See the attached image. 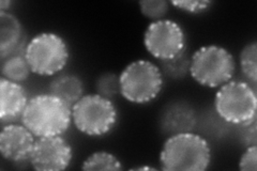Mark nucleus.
I'll return each mask as SVG.
<instances>
[{
    "label": "nucleus",
    "mask_w": 257,
    "mask_h": 171,
    "mask_svg": "<svg viewBox=\"0 0 257 171\" xmlns=\"http://www.w3.org/2000/svg\"><path fill=\"white\" fill-rule=\"evenodd\" d=\"M0 95H2L0 119H2L3 124H9V122L22 118L29 101L25 89L18 83L2 77L0 79Z\"/></svg>",
    "instance_id": "obj_12"
},
{
    "label": "nucleus",
    "mask_w": 257,
    "mask_h": 171,
    "mask_svg": "<svg viewBox=\"0 0 257 171\" xmlns=\"http://www.w3.org/2000/svg\"><path fill=\"white\" fill-rule=\"evenodd\" d=\"M72 120L78 131L89 136H102L114 127L117 110L114 103L98 93L84 95L72 107Z\"/></svg>",
    "instance_id": "obj_6"
},
{
    "label": "nucleus",
    "mask_w": 257,
    "mask_h": 171,
    "mask_svg": "<svg viewBox=\"0 0 257 171\" xmlns=\"http://www.w3.org/2000/svg\"><path fill=\"white\" fill-rule=\"evenodd\" d=\"M235 60L225 48L216 45L200 47L191 57L190 74L198 84L216 88L234 76Z\"/></svg>",
    "instance_id": "obj_4"
},
{
    "label": "nucleus",
    "mask_w": 257,
    "mask_h": 171,
    "mask_svg": "<svg viewBox=\"0 0 257 171\" xmlns=\"http://www.w3.org/2000/svg\"><path fill=\"white\" fill-rule=\"evenodd\" d=\"M31 69L26 60L25 52H18L7 57L3 60L2 74L3 77L14 83H22L29 77Z\"/></svg>",
    "instance_id": "obj_15"
},
{
    "label": "nucleus",
    "mask_w": 257,
    "mask_h": 171,
    "mask_svg": "<svg viewBox=\"0 0 257 171\" xmlns=\"http://www.w3.org/2000/svg\"><path fill=\"white\" fill-rule=\"evenodd\" d=\"M25 57L32 73L52 76L66 67L69 52L61 37L52 32H43L27 44Z\"/></svg>",
    "instance_id": "obj_7"
},
{
    "label": "nucleus",
    "mask_w": 257,
    "mask_h": 171,
    "mask_svg": "<svg viewBox=\"0 0 257 171\" xmlns=\"http://www.w3.org/2000/svg\"><path fill=\"white\" fill-rule=\"evenodd\" d=\"M50 93L67 103L72 108L84 96V86L79 77L64 74L54 78L50 84Z\"/></svg>",
    "instance_id": "obj_14"
},
{
    "label": "nucleus",
    "mask_w": 257,
    "mask_h": 171,
    "mask_svg": "<svg viewBox=\"0 0 257 171\" xmlns=\"http://www.w3.org/2000/svg\"><path fill=\"white\" fill-rule=\"evenodd\" d=\"M142 13L148 19L160 21L168 11V3L165 0H144L140 3Z\"/></svg>",
    "instance_id": "obj_20"
},
{
    "label": "nucleus",
    "mask_w": 257,
    "mask_h": 171,
    "mask_svg": "<svg viewBox=\"0 0 257 171\" xmlns=\"http://www.w3.org/2000/svg\"><path fill=\"white\" fill-rule=\"evenodd\" d=\"M35 141V135L26 126L7 124L0 133V151L4 158L13 162L29 161Z\"/></svg>",
    "instance_id": "obj_10"
},
{
    "label": "nucleus",
    "mask_w": 257,
    "mask_h": 171,
    "mask_svg": "<svg viewBox=\"0 0 257 171\" xmlns=\"http://www.w3.org/2000/svg\"><path fill=\"white\" fill-rule=\"evenodd\" d=\"M71 145L60 136L41 137L35 141L29 164L39 171H61L72 160Z\"/></svg>",
    "instance_id": "obj_9"
},
{
    "label": "nucleus",
    "mask_w": 257,
    "mask_h": 171,
    "mask_svg": "<svg viewBox=\"0 0 257 171\" xmlns=\"http://www.w3.org/2000/svg\"><path fill=\"white\" fill-rule=\"evenodd\" d=\"M173 6H175L177 9L182 10L188 13H202L206 11L209 7H210V2H197V0H179V2H173Z\"/></svg>",
    "instance_id": "obj_21"
},
{
    "label": "nucleus",
    "mask_w": 257,
    "mask_h": 171,
    "mask_svg": "<svg viewBox=\"0 0 257 171\" xmlns=\"http://www.w3.org/2000/svg\"><path fill=\"white\" fill-rule=\"evenodd\" d=\"M239 169L242 171H255L257 169V148L256 145L247 146L239 160Z\"/></svg>",
    "instance_id": "obj_22"
},
{
    "label": "nucleus",
    "mask_w": 257,
    "mask_h": 171,
    "mask_svg": "<svg viewBox=\"0 0 257 171\" xmlns=\"http://www.w3.org/2000/svg\"><path fill=\"white\" fill-rule=\"evenodd\" d=\"M21 119L23 125L38 138L61 136L73 121L70 106L51 93L31 97Z\"/></svg>",
    "instance_id": "obj_1"
},
{
    "label": "nucleus",
    "mask_w": 257,
    "mask_h": 171,
    "mask_svg": "<svg viewBox=\"0 0 257 171\" xmlns=\"http://www.w3.org/2000/svg\"><path fill=\"white\" fill-rule=\"evenodd\" d=\"M23 28L19 19L13 14L0 12V57L2 60L18 52H25L24 48Z\"/></svg>",
    "instance_id": "obj_13"
},
{
    "label": "nucleus",
    "mask_w": 257,
    "mask_h": 171,
    "mask_svg": "<svg viewBox=\"0 0 257 171\" xmlns=\"http://www.w3.org/2000/svg\"><path fill=\"white\" fill-rule=\"evenodd\" d=\"M215 110L228 123L245 125L256 120L255 89L244 81H228L215 94Z\"/></svg>",
    "instance_id": "obj_3"
},
{
    "label": "nucleus",
    "mask_w": 257,
    "mask_h": 171,
    "mask_svg": "<svg viewBox=\"0 0 257 171\" xmlns=\"http://www.w3.org/2000/svg\"><path fill=\"white\" fill-rule=\"evenodd\" d=\"M161 68L163 70V73L173 79H181L186 77L190 72V64H191V57L189 56L187 47L179 53L174 58L160 60Z\"/></svg>",
    "instance_id": "obj_16"
},
{
    "label": "nucleus",
    "mask_w": 257,
    "mask_h": 171,
    "mask_svg": "<svg viewBox=\"0 0 257 171\" xmlns=\"http://www.w3.org/2000/svg\"><path fill=\"white\" fill-rule=\"evenodd\" d=\"M197 123L195 110L187 103H172L163 110L160 127L163 134L173 136L192 133Z\"/></svg>",
    "instance_id": "obj_11"
},
{
    "label": "nucleus",
    "mask_w": 257,
    "mask_h": 171,
    "mask_svg": "<svg viewBox=\"0 0 257 171\" xmlns=\"http://www.w3.org/2000/svg\"><path fill=\"white\" fill-rule=\"evenodd\" d=\"M82 168L84 170L93 171V170H111L117 171L121 170L122 166L120 160L112 155L111 153L105 151L94 152L93 154L84 160Z\"/></svg>",
    "instance_id": "obj_17"
},
{
    "label": "nucleus",
    "mask_w": 257,
    "mask_h": 171,
    "mask_svg": "<svg viewBox=\"0 0 257 171\" xmlns=\"http://www.w3.org/2000/svg\"><path fill=\"white\" fill-rule=\"evenodd\" d=\"M241 71L255 87L257 81V43L246 44L240 54Z\"/></svg>",
    "instance_id": "obj_18"
},
{
    "label": "nucleus",
    "mask_w": 257,
    "mask_h": 171,
    "mask_svg": "<svg viewBox=\"0 0 257 171\" xmlns=\"http://www.w3.org/2000/svg\"><path fill=\"white\" fill-rule=\"evenodd\" d=\"M210 159L209 143L193 133L170 136L160 154L161 169L164 171H203L208 168Z\"/></svg>",
    "instance_id": "obj_2"
},
{
    "label": "nucleus",
    "mask_w": 257,
    "mask_h": 171,
    "mask_svg": "<svg viewBox=\"0 0 257 171\" xmlns=\"http://www.w3.org/2000/svg\"><path fill=\"white\" fill-rule=\"evenodd\" d=\"M144 44L159 60L174 58L186 48V36L178 24L170 20L155 21L145 31Z\"/></svg>",
    "instance_id": "obj_8"
},
{
    "label": "nucleus",
    "mask_w": 257,
    "mask_h": 171,
    "mask_svg": "<svg viewBox=\"0 0 257 171\" xmlns=\"http://www.w3.org/2000/svg\"><path fill=\"white\" fill-rule=\"evenodd\" d=\"M242 127V132H241V142H242L246 148L251 145H256L257 143V124L256 120L245 125H240Z\"/></svg>",
    "instance_id": "obj_23"
},
{
    "label": "nucleus",
    "mask_w": 257,
    "mask_h": 171,
    "mask_svg": "<svg viewBox=\"0 0 257 171\" xmlns=\"http://www.w3.org/2000/svg\"><path fill=\"white\" fill-rule=\"evenodd\" d=\"M120 94L128 102L145 104L158 96L163 86L160 69L150 61L138 60L128 64L119 76Z\"/></svg>",
    "instance_id": "obj_5"
},
{
    "label": "nucleus",
    "mask_w": 257,
    "mask_h": 171,
    "mask_svg": "<svg viewBox=\"0 0 257 171\" xmlns=\"http://www.w3.org/2000/svg\"><path fill=\"white\" fill-rule=\"evenodd\" d=\"M96 91L98 94L105 97V99L112 100L120 94V81L119 76L114 73H106L103 74L96 80Z\"/></svg>",
    "instance_id": "obj_19"
},
{
    "label": "nucleus",
    "mask_w": 257,
    "mask_h": 171,
    "mask_svg": "<svg viewBox=\"0 0 257 171\" xmlns=\"http://www.w3.org/2000/svg\"><path fill=\"white\" fill-rule=\"evenodd\" d=\"M10 6L11 2H5V0H3V2L0 3V9H2V11H5L6 9H9Z\"/></svg>",
    "instance_id": "obj_24"
}]
</instances>
